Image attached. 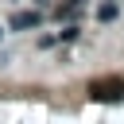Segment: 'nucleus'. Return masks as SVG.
Returning a JSON list of instances; mask_svg holds the SVG:
<instances>
[{
  "instance_id": "f257e3e1",
  "label": "nucleus",
  "mask_w": 124,
  "mask_h": 124,
  "mask_svg": "<svg viewBox=\"0 0 124 124\" xmlns=\"http://www.w3.org/2000/svg\"><path fill=\"white\" fill-rule=\"evenodd\" d=\"M89 97H93V101L116 105V101H124V81H120V78H101V81L89 85Z\"/></svg>"
},
{
  "instance_id": "f03ea898",
  "label": "nucleus",
  "mask_w": 124,
  "mask_h": 124,
  "mask_svg": "<svg viewBox=\"0 0 124 124\" xmlns=\"http://www.w3.org/2000/svg\"><path fill=\"white\" fill-rule=\"evenodd\" d=\"M39 12H12V31H27V27H39Z\"/></svg>"
},
{
  "instance_id": "7ed1b4c3",
  "label": "nucleus",
  "mask_w": 124,
  "mask_h": 124,
  "mask_svg": "<svg viewBox=\"0 0 124 124\" xmlns=\"http://www.w3.org/2000/svg\"><path fill=\"white\" fill-rule=\"evenodd\" d=\"M81 4H85V0H66V4L54 8V16H58V19H70L74 12H81Z\"/></svg>"
},
{
  "instance_id": "20e7f679",
  "label": "nucleus",
  "mask_w": 124,
  "mask_h": 124,
  "mask_svg": "<svg viewBox=\"0 0 124 124\" xmlns=\"http://www.w3.org/2000/svg\"><path fill=\"white\" fill-rule=\"evenodd\" d=\"M116 16H120V8H116V4H112V0H108V4H101V8H97V19H101V23H108V19H116Z\"/></svg>"
},
{
  "instance_id": "39448f33",
  "label": "nucleus",
  "mask_w": 124,
  "mask_h": 124,
  "mask_svg": "<svg viewBox=\"0 0 124 124\" xmlns=\"http://www.w3.org/2000/svg\"><path fill=\"white\" fill-rule=\"evenodd\" d=\"M74 39H78V27H74V23H70V27H62V43H74Z\"/></svg>"
},
{
  "instance_id": "423d86ee",
  "label": "nucleus",
  "mask_w": 124,
  "mask_h": 124,
  "mask_svg": "<svg viewBox=\"0 0 124 124\" xmlns=\"http://www.w3.org/2000/svg\"><path fill=\"white\" fill-rule=\"evenodd\" d=\"M0 39H4V27H0Z\"/></svg>"
}]
</instances>
